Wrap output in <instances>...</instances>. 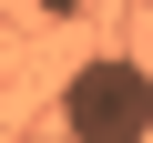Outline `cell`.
Instances as JSON below:
<instances>
[{"label": "cell", "instance_id": "cell-1", "mask_svg": "<svg viewBox=\"0 0 153 143\" xmlns=\"http://www.w3.org/2000/svg\"><path fill=\"white\" fill-rule=\"evenodd\" d=\"M61 133H71V143H143V133H153V72L123 61V51L82 61V72L61 82Z\"/></svg>", "mask_w": 153, "mask_h": 143}]
</instances>
